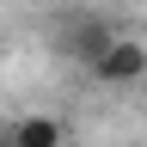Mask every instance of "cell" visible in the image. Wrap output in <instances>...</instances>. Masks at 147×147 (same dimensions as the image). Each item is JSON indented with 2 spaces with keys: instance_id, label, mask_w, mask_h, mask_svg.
Masks as SVG:
<instances>
[{
  "instance_id": "3",
  "label": "cell",
  "mask_w": 147,
  "mask_h": 147,
  "mask_svg": "<svg viewBox=\"0 0 147 147\" xmlns=\"http://www.w3.org/2000/svg\"><path fill=\"white\" fill-rule=\"evenodd\" d=\"M110 37H117V31H110L104 18H86V25H74V31H67V49H74V55L92 67V61H98V49L110 43Z\"/></svg>"
},
{
  "instance_id": "2",
  "label": "cell",
  "mask_w": 147,
  "mask_h": 147,
  "mask_svg": "<svg viewBox=\"0 0 147 147\" xmlns=\"http://www.w3.org/2000/svg\"><path fill=\"white\" fill-rule=\"evenodd\" d=\"M6 141H12V147H61V141H67V129L55 123V117H18Z\"/></svg>"
},
{
  "instance_id": "1",
  "label": "cell",
  "mask_w": 147,
  "mask_h": 147,
  "mask_svg": "<svg viewBox=\"0 0 147 147\" xmlns=\"http://www.w3.org/2000/svg\"><path fill=\"white\" fill-rule=\"evenodd\" d=\"M92 80L98 86H141L147 80V49L135 37H110L98 49V61H92Z\"/></svg>"
}]
</instances>
